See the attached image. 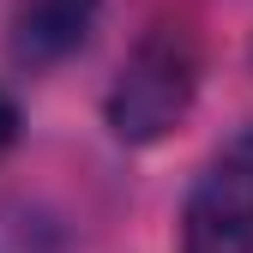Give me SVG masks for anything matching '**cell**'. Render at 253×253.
Masks as SVG:
<instances>
[{
    "label": "cell",
    "mask_w": 253,
    "mask_h": 253,
    "mask_svg": "<svg viewBox=\"0 0 253 253\" xmlns=\"http://www.w3.org/2000/svg\"><path fill=\"white\" fill-rule=\"evenodd\" d=\"M193 90H199V48L187 30L175 24H157L139 37V48L121 60V73L109 84V133L121 145H157L169 126L193 109Z\"/></svg>",
    "instance_id": "6da1fadb"
},
{
    "label": "cell",
    "mask_w": 253,
    "mask_h": 253,
    "mask_svg": "<svg viewBox=\"0 0 253 253\" xmlns=\"http://www.w3.org/2000/svg\"><path fill=\"white\" fill-rule=\"evenodd\" d=\"M181 253H253V121L193 175L181 199Z\"/></svg>",
    "instance_id": "7a4b0ae2"
},
{
    "label": "cell",
    "mask_w": 253,
    "mask_h": 253,
    "mask_svg": "<svg viewBox=\"0 0 253 253\" xmlns=\"http://www.w3.org/2000/svg\"><path fill=\"white\" fill-rule=\"evenodd\" d=\"M97 6L103 0H18L12 24H6L12 67H24V73L60 67L73 48H84L90 24H97Z\"/></svg>",
    "instance_id": "3957f363"
},
{
    "label": "cell",
    "mask_w": 253,
    "mask_h": 253,
    "mask_svg": "<svg viewBox=\"0 0 253 253\" xmlns=\"http://www.w3.org/2000/svg\"><path fill=\"white\" fill-rule=\"evenodd\" d=\"M0 253H79L67 223L30 199H0Z\"/></svg>",
    "instance_id": "277c9868"
},
{
    "label": "cell",
    "mask_w": 253,
    "mask_h": 253,
    "mask_svg": "<svg viewBox=\"0 0 253 253\" xmlns=\"http://www.w3.org/2000/svg\"><path fill=\"white\" fill-rule=\"evenodd\" d=\"M12 139H18V103L6 97V90H0V157L12 151Z\"/></svg>",
    "instance_id": "5b68a950"
}]
</instances>
